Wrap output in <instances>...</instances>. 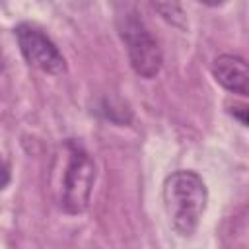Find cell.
I'll return each mask as SVG.
<instances>
[{"label": "cell", "mask_w": 249, "mask_h": 249, "mask_svg": "<svg viewBox=\"0 0 249 249\" xmlns=\"http://www.w3.org/2000/svg\"><path fill=\"white\" fill-rule=\"evenodd\" d=\"M16 37L23 58L37 70L45 74H62L66 72V60L58 47L49 35L31 23H19L16 27Z\"/></svg>", "instance_id": "4"}, {"label": "cell", "mask_w": 249, "mask_h": 249, "mask_svg": "<svg viewBox=\"0 0 249 249\" xmlns=\"http://www.w3.org/2000/svg\"><path fill=\"white\" fill-rule=\"evenodd\" d=\"M95 183V161L76 142H68V161L62 173L60 206L68 214H82L89 206Z\"/></svg>", "instance_id": "2"}, {"label": "cell", "mask_w": 249, "mask_h": 249, "mask_svg": "<svg viewBox=\"0 0 249 249\" xmlns=\"http://www.w3.org/2000/svg\"><path fill=\"white\" fill-rule=\"evenodd\" d=\"M150 4L167 23L179 29H187V16L179 0H150Z\"/></svg>", "instance_id": "6"}, {"label": "cell", "mask_w": 249, "mask_h": 249, "mask_svg": "<svg viewBox=\"0 0 249 249\" xmlns=\"http://www.w3.org/2000/svg\"><path fill=\"white\" fill-rule=\"evenodd\" d=\"M8 183H10V165L0 156V191H4L8 187Z\"/></svg>", "instance_id": "7"}, {"label": "cell", "mask_w": 249, "mask_h": 249, "mask_svg": "<svg viewBox=\"0 0 249 249\" xmlns=\"http://www.w3.org/2000/svg\"><path fill=\"white\" fill-rule=\"evenodd\" d=\"M214 80L228 91L237 95H247L249 91V68L241 56L220 54L212 64Z\"/></svg>", "instance_id": "5"}, {"label": "cell", "mask_w": 249, "mask_h": 249, "mask_svg": "<svg viewBox=\"0 0 249 249\" xmlns=\"http://www.w3.org/2000/svg\"><path fill=\"white\" fill-rule=\"evenodd\" d=\"M208 191L202 177L191 169H179L167 175L163 183V206L171 228L181 237H191L206 210Z\"/></svg>", "instance_id": "1"}, {"label": "cell", "mask_w": 249, "mask_h": 249, "mask_svg": "<svg viewBox=\"0 0 249 249\" xmlns=\"http://www.w3.org/2000/svg\"><path fill=\"white\" fill-rule=\"evenodd\" d=\"M200 4H206V6H222L226 0H198Z\"/></svg>", "instance_id": "8"}, {"label": "cell", "mask_w": 249, "mask_h": 249, "mask_svg": "<svg viewBox=\"0 0 249 249\" xmlns=\"http://www.w3.org/2000/svg\"><path fill=\"white\" fill-rule=\"evenodd\" d=\"M121 37L124 41L132 70L140 78H156L161 70L163 54L158 41L142 23V19H138L136 16H126L121 27Z\"/></svg>", "instance_id": "3"}]
</instances>
